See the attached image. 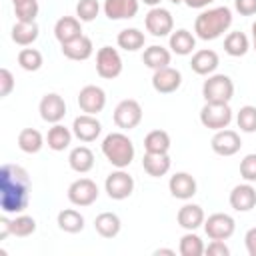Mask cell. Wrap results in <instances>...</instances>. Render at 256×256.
Returning <instances> with one entry per match:
<instances>
[{
    "mask_svg": "<svg viewBox=\"0 0 256 256\" xmlns=\"http://www.w3.org/2000/svg\"><path fill=\"white\" fill-rule=\"evenodd\" d=\"M44 146V136L36 128H24L18 134V148L26 154H38Z\"/></svg>",
    "mask_w": 256,
    "mask_h": 256,
    "instance_id": "obj_34",
    "label": "cell"
},
{
    "mask_svg": "<svg viewBox=\"0 0 256 256\" xmlns=\"http://www.w3.org/2000/svg\"><path fill=\"white\" fill-rule=\"evenodd\" d=\"M154 256H176V252L172 248H156Z\"/></svg>",
    "mask_w": 256,
    "mask_h": 256,
    "instance_id": "obj_49",
    "label": "cell"
},
{
    "mask_svg": "<svg viewBox=\"0 0 256 256\" xmlns=\"http://www.w3.org/2000/svg\"><path fill=\"white\" fill-rule=\"evenodd\" d=\"M72 136H74V132L70 130V128H66L64 124H52V128L48 130V134H46V144H48V148L50 150H54V152H62V150H66L70 144H72Z\"/></svg>",
    "mask_w": 256,
    "mask_h": 256,
    "instance_id": "obj_29",
    "label": "cell"
},
{
    "mask_svg": "<svg viewBox=\"0 0 256 256\" xmlns=\"http://www.w3.org/2000/svg\"><path fill=\"white\" fill-rule=\"evenodd\" d=\"M116 44H118V48H122V50H126V52H136V50L144 48L146 36H144V32L138 30V28H124V30L118 32Z\"/></svg>",
    "mask_w": 256,
    "mask_h": 256,
    "instance_id": "obj_32",
    "label": "cell"
},
{
    "mask_svg": "<svg viewBox=\"0 0 256 256\" xmlns=\"http://www.w3.org/2000/svg\"><path fill=\"white\" fill-rule=\"evenodd\" d=\"M72 132H74V136L80 140V142H94L98 136H100V132H102V124H100V120L96 118V116H92V114H80V116H76L74 118V122H72Z\"/></svg>",
    "mask_w": 256,
    "mask_h": 256,
    "instance_id": "obj_16",
    "label": "cell"
},
{
    "mask_svg": "<svg viewBox=\"0 0 256 256\" xmlns=\"http://www.w3.org/2000/svg\"><path fill=\"white\" fill-rule=\"evenodd\" d=\"M168 190L178 200H190V198H194V194L198 190V184H196V180H194L192 174H188V172H176L168 180Z\"/></svg>",
    "mask_w": 256,
    "mask_h": 256,
    "instance_id": "obj_18",
    "label": "cell"
},
{
    "mask_svg": "<svg viewBox=\"0 0 256 256\" xmlns=\"http://www.w3.org/2000/svg\"><path fill=\"white\" fill-rule=\"evenodd\" d=\"M244 246H246V252L250 256H256V226L250 228L246 234H244Z\"/></svg>",
    "mask_w": 256,
    "mask_h": 256,
    "instance_id": "obj_46",
    "label": "cell"
},
{
    "mask_svg": "<svg viewBox=\"0 0 256 256\" xmlns=\"http://www.w3.org/2000/svg\"><path fill=\"white\" fill-rule=\"evenodd\" d=\"M228 202L236 212H250L256 206V188L252 186V182L238 184L232 188Z\"/></svg>",
    "mask_w": 256,
    "mask_h": 256,
    "instance_id": "obj_19",
    "label": "cell"
},
{
    "mask_svg": "<svg viewBox=\"0 0 256 256\" xmlns=\"http://www.w3.org/2000/svg\"><path fill=\"white\" fill-rule=\"evenodd\" d=\"M38 36H40V28H38L36 22H20V20H16V24L12 26V32H10L12 42L18 44V46H24V48L34 44L38 40Z\"/></svg>",
    "mask_w": 256,
    "mask_h": 256,
    "instance_id": "obj_25",
    "label": "cell"
},
{
    "mask_svg": "<svg viewBox=\"0 0 256 256\" xmlns=\"http://www.w3.org/2000/svg\"><path fill=\"white\" fill-rule=\"evenodd\" d=\"M102 154L114 168H128L134 160V142L124 132H110L102 140Z\"/></svg>",
    "mask_w": 256,
    "mask_h": 256,
    "instance_id": "obj_3",
    "label": "cell"
},
{
    "mask_svg": "<svg viewBox=\"0 0 256 256\" xmlns=\"http://www.w3.org/2000/svg\"><path fill=\"white\" fill-rule=\"evenodd\" d=\"M68 164L74 172L78 174H86L94 168V152L88 146H76L70 150L68 154Z\"/></svg>",
    "mask_w": 256,
    "mask_h": 256,
    "instance_id": "obj_28",
    "label": "cell"
},
{
    "mask_svg": "<svg viewBox=\"0 0 256 256\" xmlns=\"http://www.w3.org/2000/svg\"><path fill=\"white\" fill-rule=\"evenodd\" d=\"M252 48H254V52H256V20H254V24H252Z\"/></svg>",
    "mask_w": 256,
    "mask_h": 256,
    "instance_id": "obj_51",
    "label": "cell"
},
{
    "mask_svg": "<svg viewBox=\"0 0 256 256\" xmlns=\"http://www.w3.org/2000/svg\"><path fill=\"white\" fill-rule=\"evenodd\" d=\"M120 228H122V222L114 212H100L94 218V230L102 238H116L120 234Z\"/></svg>",
    "mask_w": 256,
    "mask_h": 256,
    "instance_id": "obj_30",
    "label": "cell"
},
{
    "mask_svg": "<svg viewBox=\"0 0 256 256\" xmlns=\"http://www.w3.org/2000/svg\"><path fill=\"white\" fill-rule=\"evenodd\" d=\"M170 166H172V160H170L168 154H150V152H146L144 158H142V168L152 178L166 176L170 172Z\"/></svg>",
    "mask_w": 256,
    "mask_h": 256,
    "instance_id": "obj_27",
    "label": "cell"
},
{
    "mask_svg": "<svg viewBox=\"0 0 256 256\" xmlns=\"http://www.w3.org/2000/svg\"><path fill=\"white\" fill-rule=\"evenodd\" d=\"M202 96L204 102H216V104H230L234 96V82L226 74H210L202 84Z\"/></svg>",
    "mask_w": 256,
    "mask_h": 256,
    "instance_id": "obj_4",
    "label": "cell"
},
{
    "mask_svg": "<svg viewBox=\"0 0 256 256\" xmlns=\"http://www.w3.org/2000/svg\"><path fill=\"white\" fill-rule=\"evenodd\" d=\"M210 146H212L214 154H218V156H234L236 152H240L242 140H240V134L236 130L222 128V130L214 132V136L210 140Z\"/></svg>",
    "mask_w": 256,
    "mask_h": 256,
    "instance_id": "obj_14",
    "label": "cell"
},
{
    "mask_svg": "<svg viewBox=\"0 0 256 256\" xmlns=\"http://www.w3.org/2000/svg\"><path fill=\"white\" fill-rule=\"evenodd\" d=\"M78 106L84 114L98 116L106 106V92L96 84H86L78 92Z\"/></svg>",
    "mask_w": 256,
    "mask_h": 256,
    "instance_id": "obj_12",
    "label": "cell"
},
{
    "mask_svg": "<svg viewBox=\"0 0 256 256\" xmlns=\"http://www.w3.org/2000/svg\"><path fill=\"white\" fill-rule=\"evenodd\" d=\"M22 2H28V0H12V6L14 4H22Z\"/></svg>",
    "mask_w": 256,
    "mask_h": 256,
    "instance_id": "obj_52",
    "label": "cell"
},
{
    "mask_svg": "<svg viewBox=\"0 0 256 256\" xmlns=\"http://www.w3.org/2000/svg\"><path fill=\"white\" fill-rule=\"evenodd\" d=\"M182 86V72L178 68L166 66L160 70H154L152 74V88L158 94H172Z\"/></svg>",
    "mask_w": 256,
    "mask_h": 256,
    "instance_id": "obj_15",
    "label": "cell"
},
{
    "mask_svg": "<svg viewBox=\"0 0 256 256\" xmlns=\"http://www.w3.org/2000/svg\"><path fill=\"white\" fill-rule=\"evenodd\" d=\"M56 224L62 232L68 234H78L84 230V216L76 210V208H64L58 212L56 216Z\"/></svg>",
    "mask_w": 256,
    "mask_h": 256,
    "instance_id": "obj_31",
    "label": "cell"
},
{
    "mask_svg": "<svg viewBox=\"0 0 256 256\" xmlns=\"http://www.w3.org/2000/svg\"><path fill=\"white\" fill-rule=\"evenodd\" d=\"M144 26L154 38H164L174 32V18H172L170 10H166L162 6H154L144 16Z\"/></svg>",
    "mask_w": 256,
    "mask_h": 256,
    "instance_id": "obj_10",
    "label": "cell"
},
{
    "mask_svg": "<svg viewBox=\"0 0 256 256\" xmlns=\"http://www.w3.org/2000/svg\"><path fill=\"white\" fill-rule=\"evenodd\" d=\"M204 254H208V256H230V248L226 246L224 240H212L206 246Z\"/></svg>",
    "mask_w": 256,
    "mask_h": 256,
    "instance_id": "obj_44",
    "label": "cell"
},
{
    "mask_svg": "<svg viewBox=\"0 0 256 256\" xmlns=\"http://www.w3.org/2000/svg\"><path fill=\"white\" fill-rule=\"evenodd\" d=\"M142 4H146V6H150V8H154V6H160V2L162 0H140Z\"/></svg>",
    "mask_w": 256,
    "mask_h": 256,
    "instance_id": "obj_50",
    "label": "cell"
},
{
    "mask_svg": "<svg viewBox=\"0 0 256 256\" xmlns=\"http://www.w3.org/2000/svg\"><path fill=\"white\" fill-rule=\"evenodd\" d=\"M170 60H172V52L158 44H152V46L144 48V52H142V62L150 70L166 68V66H170Z\"/></svg>",
    "mask_w": 256,
    "mask_h": 256,
    "instance_id": "obj_26",
    "label": "cell"
},
{
    "mask_svg": "<svg viewBox=\"0 0 256 256\" xmlns=\"http://www.w3.org/2000/svg\"><path fill=\"white\" fill-rule=\"evenodd\" d=\"M236 124L240 128V132H246V134H252L256 132V106H242L236 114Z\"/></svg>",
    "mask_w": 256,
    "mask_h": 256,
    "instance_id": "obj_39",
    "label": "cell"
},
{
    "mask_svg": "<svg viewBox=\"0 0 256 256\" xmlns=\"http://www.w3.org/2000/svg\"><path fill=\"white\" fill-rule=\"evenodd\" d=\"M12 234V228H10V218L8 216H2L0 218V242H4L8 236Z\"/></svg>",
    "mask_w": 256,
    "mask_h": 256,
    "instance_id": "obj_47",
    "label": "cell"
},
{
    "mask_svg": "<svg viewBox=\"0 0 256 256\" xmlns=\"http://www.w3.org/2000/svg\"><path fill=\"white\" fill-rule=\"evenodd\" d=\"M10 228H12V236L26 238L36 232V220L28 214H18L16 218L10 220Z\"/></svg>",
    "mask_w": 256,
    "mask_h": 256,
    "instance_id": "obj_38",
    "label": "cell"
},
{
    "mask_svg": "<svg viewBox=\"0 0 256 256\" xmlns=\"http://www.w3.org/2000/svg\"><path fill=\"white\" fill-rule=\"evenodd\" d=\"M172 4H182V0H170Z\"/></svg>",
    "mask_w": 256,
    "mask_h": 256,
    "instance_id": "obj_53",
    "label": "cell"
},
{
    "mask_svg": "<svg viewBox=\"0 0 256 256\" xmlns=\"http://www.w3.org/2000/svg\"><path fill=\"white\" fill-rule=\"evenodd\" d=\"M176 220H178V224H180L184 230H198L200 226H204L206 216H204L202 206L192 204V202H186V204L178 210Z\"/></svg>",
    "mask_w": 256,
    "mask_h": 256,
    "instance_id": "obj_23",
    "label": "cell"
},
{
    "mask_svg": "<svg viewBox=\"0 0 256 256\" xmlns=\"http://www.w3.org/2000/svg\"><path fill=\"white\" fill-rule=\"evenodd\" d=\"M104 190H106L108 198H112V200H126L134 192V178L124 168H116L114 172H110L106 176Z\"/></svg>",
    "mask_w": 256,
    "mask_h": 256,
    "instance_id": "obj_8",
    "label": "cell"
},
{
    "mask_svg": "<svg viewBox=\"0 0 256 256\" xmlns=\"http://www.w3.org/2000/svg\"><path fill=\"white\" fill-rule=\"evenodd\" d=\"M234 114L230 104H216V102H204V106L200 108V122L204 128L208 130H222L228 128L232 122Z\"/></svg>",
    "mask_w": 256,
    "mask_h": 256,
    "instance_id": "obj_5",
    "label": "cell"
},
{
    "mask_svg": "<svg viewBox=\"0 0 256 256\" xmlns=\"http://www.w3.org/2000/svg\"><path fill=\"white\" fill-rule=\"evenodd\" d=\"M54 36L60 44L72 42L74 38L82 36V22L76 16H62L54 24Z\"/></svg>",
    "mask_w": 256,
    "mask_h": 256,
    "instance_id": "obj_22",
    "label": "cell"
},
{
    "mask_svg": "<svg viewBox=\"0 0 256 256\" xmlns=\"http://www.w3.org/2000/svg\"><path fill=\"white\" fill-rule=\"evenodd\" d=\"M144 150L150 154H168L170 134L166 130H152L144 136Z\"/></svg>",
    "mask_w": 256,
    "mask_h": 256,
    "instance_id": "obj_35",
    "label": "cell"
},
{
    "mask_svg": "<svg viewBox=\"0 0 256 256\" xmlns=\"http://www.w3.org/2000/svg\"><path fill=\"white\" fill-rule=\"evenodd\" d=\"M206 250L202 238L198 234H194V230H186V234L180 238V244H178V252L182 256H202Z\"/></svg>",
    "mask_w": 256,
    "mask_h": 256,
    "instance_id": "obj_36",
    "label": "cell"
},
{
    "mask_svg": "<svg viewBox=\"0 0 256 256\" xmlns=\"http://www.w3.org/2000/svg\"><path fill=\"white\" fill-rule=\"evenodd\" d=\"M100 14V2L98 0H78L76 4V18L80 22H92Z\"/></svg>",
    "mask_w": 256,
    "mask_h": 256,
    "instance_id": "obj_40",
    "label": "cell"
},
{
    "mask_svg": "<svg viewBox=\"0 0 256 256\" xmlns=\"http://www.w3.org/2000/svg\"><path fill=\"white\" fill-rule=\"evenodd\" d=\"M140 0H104L102 10L108 20H130L138 14Z\"/></svg>",
    "mask_w": 256,
    "mask_h": 256,
    "instance_id": "obj_17",
    "label": "cell"
},
{
    "mask_svg": "<svg viewBox=\"0 0 256 256\" xmlns=\"http://www.w3.org/2000/svg\"><path fill=\"white\" fill-rule=\"evenodd\" d=\"M122 56L116 48L112 46H102L98 52H96V72L100 78L104 80H114L122 74Z\"/></svg>",
    "mask_w": 256,
    "mask_h": 256,
    "instance_id": "obj_7",
    "label": "cell"
},
{
    "mask_svg": "<svg viewBox=\"0 0 256 256\" xmlns=\"http://www.w3.org/2000/svg\"><path fill=\"white\" fill-rule=\"evenodd\" d=\"M62 48V54L68 58V60H74V62H84L88 60L92 54H94V44L88 36H78L74 38L72 42H66V44H60Z\"/></svg>",
    "mask_w": 256,
    "mask_h": 256,
    "instance_id": "obj_21",
    "label": "cell"
},
{
    "mask_svg": "<svg viewBox=\"0 0 256 256\" xmlns=\"http://www.w3.org/2000/svg\"><path fill=\"white\" fill-rule=\"evenodd\" d=\"M236 230V220L226 212H214L204 220V232L210 240H228Z\"/></svg>",
    "mask_w": 256,
    "mask_h": 256,
    "instance_id": "obj_11",
    "label": "cell"
},
{
    "mask_svg": "<svg viewBox=\"0 0 256 256\" xmlns=\"http://www.w3.org/2000/svg\"><path fill=\"white\" fill-rule=\"evenodd\" d=\"M40 12L38 0H28L22 4H14V16L20 22H36V16Z\"/></svg>",
    "mask_w": 256,
    "mask_h": 256,
    "instance_id": "obj_41",
    "label": "cell"
},
{
    "mask_svg": "<svg viewBox=\"0 0 256 256\" xmlns=\"http://www.w3.org/2000/svg\"><path fill=\"white\" fill-rule=\"evenodd\" d=\"M66 196H68L70 204L84 208V206H92L98 200L100 190H98V184L94 180H90V178H78V180H74L68 186Z\"/></svg>",
    "mask_w": 256,
    "mask_h": 256,
    "instance_id": "obj_9",
    "label": "cell"
},
{
    "mask_svg": "<svg viewBox=\"0 0 256 256\" xmlns=\"http://www.w3.org/2000/svg\"><path fill=\"white\" fill-rule=\"evenodd\" d=\"M18 64L22 70L26 72H36L42 68L44 64V58H42V52L36 50V48H22L18 52Z\"/></svg>",
    "mask_w": 256,
    "mask_h": 256,
    "instance_id": "obj_37",
    "label": "cell"
},
{
    "mask_svg": "<svg viewBox=\"0 0 256 256\" xmlns=\"http://www.w3.org/2000/svg\"><path fill=\"white\" fill-rule=\"evenodd\" d=\"M38 112H40V118L48 124H58L62 122V118L66 116V102L60 94L56 92H48L42 96L40 104H38Z\"/></svg>",
    "mask_w": 256,
    "mask_h": 256,
    "instance_id": "obj_13",
    "label": "cell"
},
{
    "mask_svg": "<svg viewBox=\"0 0 256 256\" xmlns=\"http://www.w3.org/2000/svg\"><path fill=\"white\" fill-rule=\"evenodd\" d=\"M218 64H220V56L214 50H210V48L196 50L192 54V60H190V68L198 76H210V74H214L216 68H218Z\"/></svg>",
    "mask_w": 256,
    "mask_h": 256,
    "instance_id": "obj_20",
    "label": "cell"
},
{
    "mask_svg": "<svg viewBox=\"0 0 256 256\" xmlns=\"http://www.w3.org/2000/svg\"><path fill=\"white\" fill-rule=\"evenodd\" d=\"M250 50V40L244 32L240 30H234V32H228L226 38H224V52L232 58H240L244 56L246 52Z\"/></svg>",
    "mask_w": 256,
    "mask_h": 256,
    "instance_id": "obj_33",
    "label": "cell"
},
{
    "mask_svg": "<svg viewBox=\"0 0 256 256\" xmlns=\"http://www.w3.org/2000/svg\"><path fill=\"white\" fill-rule=\"evenodd\" d=\"M168 44H170V52H174L178 56H188L196 48V34H192L186 28H178L170 34Z\"/></svg>",
    "mask_w": 256,
    "mask_h": 256,
    "instance_id": "obj_24",
    "label": "cell"
},
{
    "mask_svg": "<svg viewBox=\"0 0 256 256\" xmlns=\"http://www.w3.org/2000/svg\"><path fill=\"white\" fill-rule=\"evenodd\" d=\"M142 106L134 98H124L116 104L112 120L120 130H134L142 122Z\"/></svg>",
    "mask_w": 256,
    "mask_h": 256,
    "instance_id": "obj_6",
    "label": "cell"
},
{
    "mask_svg": "<svg viewBox=\"0 0 256 256\" xmlns=\"http://www.w3.org/2000/svg\"><path fill=\"white\" fill-rule=\"evenodd\" d=\"M14 76L8 68H0V98L10 96V92L14 90Z\"/></svg>",
    "mask_w": 256,
    "mask_h": 256,
    "instance_id": "obj_43",
    "label": "cell"
},
{
    "mask_svg": "<svg viewBox=\"0 0 256 256\" xmlns=\"http://www.w3.org/2000/svg\"><path fill=\"white\" fill-rule=\"evenodd\" d=\"M30 176L18 164L0 168V206L4 214H22L30 202Z\"/></svg>",
    "mask_w": 256,
    "mask_h": 256,
    "instance_id": "obj_1",
    "label": "cell"
},
{
    "mask_svg": "<svg viewBox=\"0 0 256 256\" xmlns=\"http://www.w3.org/2000/svg\"><path fill=\"white\" fill-rule=\"evenodd\" d=\"M240 176L246 182H256V152L246 154L240 160Z\"/></svg>",
    "mask_w": 256,
    "mask_h": 256,
    "instance_id": "obj_42",
    "label": "cell"
},
{
    "mask_svg": "<svg viewBox=\"0 0 256 256\" xmlns=\"http://www.w3.org/2000/svg\"><path fill=\"white\" fill-rule=\"evenodd\" d=\"M234 10L240 16H254L256 14V0H234Z\"/></svg>",
    "mask_w": 256,
    "mask_h": 256,
    "instance_id": "obj_45",
    "label": "cell"
},
{
    "mask_svg": "<svg viewBox=\"0 0 256 256\" xmlns=\"http://www.w3.org/2000/svg\"><path fill=\"white\" fill-rule=\"evenodd\" d=\"M232 10L228 6L204 8L194 20V34L200 40H216L232 26Z\"/></svg>",
    "mask_w": 256,
    "mask_h": 256,
    "instance_id": "obj_2",
    "label": "cell"
},
{
    "mask_svg": "<svg viewBox=\"0 0 256 256\" xmlns=\"http://www.w3.org/2000/svg\"><path fill=\"white\" fill-rule=\"evenodd\" d=\"M188 8H194V10H204V8H208L214 0H182Z\"/></svg>",
    "mask_w": 256,
    "mask_h": 256,
    "instance_id": "obj_48",
    "label": "cell"
}]
</instances>
